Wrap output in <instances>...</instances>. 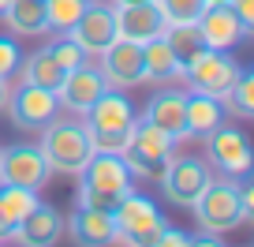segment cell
<instances>
[{"mask_svg": "<svg viewBox=\"0 0 254 247\" xmlns=\"http://www.w3.org/2000/svg\"><path fill=\"white\" fill-rule=\"evenodd\" d=\"M206 165L224 180H247L251 176V139L232 124H217L206 131Z\"/></svg>", "mask_w": 254, "mask_h": 247, "instance_id": "obj_6", "label": "cell"}, {"mask_svg": "<svg viewBox=\"0 0 254 247\" xmlns=\"http://www.w3.org/2000/svg\"><path fill=\"white\" fill-rule=\"evenodd\" d=\"M112 4H142V0H112Z\"/></svg>", "mask_w": 254, "mask_h": 247, "instance_id": "obj_37", "label": "cell"}, {"mask_svg": "<svg viewBox=\"0 0 254 247\" xmlns=\"http://www.w3.org/2000/svg\"><path fill=\"white\" fill-rule=\"evenodd\" d=\"M15 75H19V82H26V86H45V90H53V94L64 82V68L53 60L49 49H34L30 56H23Z\"/></svg>", "mask_w": 254, "mask_h": 247, "instance_id": "obj_21", "label": "cell"}, {"mask_svg": "<svg viewBox=\"0 0 254 247\" xmlns=\"http://www.w3.org/2000/svg\"><path fill=\"white\" fill-rule=\"evenodd\" d=\"M221 105H224V112H232V116L251 120L254 116V75L239 72V79L228 86V94L221 97Z\"/></svg>", "mask_w": 254, "mask_h": 247, "instance_id": "obj_25", "label": "cell"}, {"mask_svg": "<svg viewBox=\"0 0 254 247\" xmlns=\"http://www.w3.org/2000/svg\"><path fill=\"white\" fill-rule=\"evenodd\" d=\"M53 176L45 154H41L38 143H15L0 150V183H15V187H30V191H41Z\"/></svg>", "mask_w": 254, "mask_h": 247, "instance_id": "obj_9", "label": "cell"}, {"mask_svg": "<svg viewBox=\"0 0 254 247\" xmlns=\"http://www.w3.org/2000/svg\"><path fill=\"white\" fill-rule=\"evenodd\" d=\"M64 232H71L75 244H109L112 232H116V225H112V214H105V210H90V206H75V214L64 221Z\"/></svg>", "mask_w": 254, "mask_h": 247, "instance_id": "obj_19", "label": "cell"}, {"mask_svg": "<svg viewBox=\"0 0 254 247\" xmlns=\"http://www.w3.org/2000/svg\"><path fill=\"white\" fill-rule=\"evenodd\" d=\"M79 183L82 187H94V191H109V195H127L135 187V176L127 172L124 158L120 154H109V150H94V158L82 165L79 172Z\"/></svg>", "mask_w": 254, "mask_h": 247, "instance_id": "obj_15", "label": "cell"}, {"mask_svg": "<svg viewBox=\"0 0 254 247\" xmlns=\"http://www.w3.org/2000/svg\"><path fill=\"white\" fill-rule=\"evenodd\" d=\"M97 68H101L105 82L112 90H135L146 82V64H142V45L138 41L116 38L101 56H97Z\"/></svg>", "mask_w": 254, "mask_h": 247, "instance_id": "obj_10", "label": "cell"}, {"mask_svg": "<svg viewBox=\"0 0 254 247\" xmlns=\"http://www.w3.org/2000/svg\"><path fill=\"white\" fill-rule=\"evenodd\" d=\"M105 90H109V82H105L101 68L86 60V64L71 68V72H64V82L56 86V105H60V109H67L71 116H82V112H86L90 105L105 94Z\"/></svg>", "mask_w": 254, "mask_h": 247, "instance_id": "obj_12", "label": "cell"}, {"mask_svg": "<svg viewBox=\"0 0 254 247\" xmlns=\"http://www.w3.org/2000/svg\"><path fill=\"white\" fill-rule=\"evenodd\" d=\"M82 124L90 131V143L94 150H109V154H120L131 139V128H135V109L124 94L116 90H105L86 112H82Z\"/></svg>", "mask_w": 254, "mask_h": 247, "instance_id": "obj_2", "label": "cell"}, {"mask_svg": "<svg viewBox=\"0 0 254 247\" xmlns=\"http://www.w3.org/2000/svg\"><path fill=\"white\" fill-rule=\"evenodd\" d=\"M183 105H187V94L183 90H172V86H161L157 94L146 101L142 116L150 120V124H157L161 131H165L172 143H183L187 135V116H183Z\"/></svg>", "mask_w": 254, "mask_h": 247, "instance_id": "obj_16", "label": "cell"}, {"mask_svg": "<svg viewBox=\"0 0 254 247\" xmlns=\"http://www.w3.org/2000/svg\"><path fill=\"white\" fill-rule=\"evenodd\" d=\"M161 244L187 247V244H190V232H180V229H172V225H165V232H161Z\"/></svg>", "mask_w": 254, "mask_h": 247, "instance_id": "obj_33", "label": "cell"}, {"mask_svg": "<svg viewBox=\"0 0 254 247\" xmlns=\"http://www.w3.org/2000/svg\"><path fill=\"white\" fill-rule=\"evenodd\" d=\"M165 41H168V49L176 53V60H180V64H190L202 49H209L206 38H202V30H198V23H168Z\"/></svg>", "mask_w": 254, "mask_h": 247, "instance_id": "obj_24", "label": "cell"}, {"mask_svg": "<svg viewBox=\"0 0 254 247\" xmlns=\"http://www.w3.org/2000/svg\"><path fill=\"white\" fill-rule=\"evenodd\" d=\"M4 23L11 34H23V38H38L49 30L45 23V0H11L8 11H4Z\"/></svg>", "mask_w": 254, "mask_h": 247, "instance_id": "obj_23", "label": "cell"}, {"mask_svg": "<svg viewBox=\"0 0 254 247\" xmlns=\"http://www.w3.org/2000/svg\"><path fill=\"white\" fill-rule=\"evenodd\" d=\"M67 34L86 49V56H101L105 49L116 41V11H112L109 4H101V0H90L86 11L79 15V23Z\"/></svg>", "mask_w": 254, "mask_h": 247, "instance_id": "obj_13", "label": "cell"}, {"mask_svg": "<svg viewBox=\"0 0 254 247\" xmlns=\"http://www.w3.org/2000/svg\"><path fill=\"white\" fill-rule=\"evenodd\" d=\"M142 64H146V82H153V86H172L176 79H183V64L168 49L165 34L142 45Z\"/></svg>", "mask_w": 254, "mask_h": 247, "instance_id": "obj_20", "label": "cell"}, {"mask_svg": "<svg viewBox=\"0 0 254 247\" xmlns=\"http://www.w3.org/2000/svg\"><path fill=\"white\" fill-rule=\"evenodd\" d=\"M198 30H202V38H206L209 49H224V53H232L236 45H243L247 34H251L228 4H209V8L198 15Z\"/></svg>", "mask_w": 254, "mask_h": 247, "instance_id": "obj_17", "label": "cell"}, {"mask_svg": "<svg viewBox=\"0 0 254 247\" xmlns=\"http://www.w3.org/2000/svg\"><path fill=\"white\" fill-rule=\"evenodd\" d=\"M209 4H228V0H206V8H209Z\"/></svg>", "mask_w": 254, "mask_h": 247, "instance_id": "obj_38", "label": "cell"}, {"mask_svg": "<svg viewBox=\"0 0 254 247\" xmlns=\"http://www.w3.org/2000/svg\"><path fill=\"white\" fill-rule=\"evenodd\" d=\"M11 232H15V217L0 206V244H4V240H11Z\"/></svg>", "mask_w": 254, "mask_h": 247, "instance_id": "obj_34", "label": "cell"}, {"mask_svg": "<svg viewBox=\"0 0 254 247\" xmlns=\"http://www.w3.org/2000/svg\"><path fill=\"white\" fill-rule=\"evenodd\" d=\"M153 4L165 23H198V15L206 11V0H153Z\"/></svg>", "mask_w": 254, "mask_h": 247, "instance_id": "obj_29", "label": "cell"}, {"mask_svg": "<svg viewBox=\"0 0 254 247\" xmlns=\"http://www.w3.org/2000/svg\"><path fill=\"white\" fill-rule=\"evenodd\" d=\"M41 154H45L49 168L64 176H79L82 165L94 158V143H90V131L82 120L75 116H53L41 128Z\"/></svg>", "mask_w": 254, "mask_h": 247, "instance_id": "obj_1", "label": "cell"}, {"mask_svg": "<svg viewBox=\"0 0 254 247\" xmlns=\"http://www.w3.org/2000/svg\"><path fill=\"white\" fill-rule=\"evenodd\" d=\"M60 236H64V214L56 206H49V202H41V199H38V206H34L30 214L19 217L15 232H11V240H15V244H26V247L56 244Z\"/></svg>", "mask_w": 254, "mask_h": 247, "instance_id": "obj_18", "label": "cell"}, {"mask_svg": "<svg viewBox=\"0 0 254 247\" xmlns=\"http://www.w3.org/2000/svg\"><path fill=\"white\" fill-rule=\"evenodd\" d=\"M112 11H116V38L146 45V41L161 38L168 30L165 15L157 11L153 0H142V4H112Z\"/></svg>", "mask_w": 254, "mask_h": 247, "instance_id": "obj_14", "label": "cell"}, {"mask_svg": "<svg viewBox=\"0 0 254 247\" xmlns=\"http://www.w3.org/2000/svg\"><path fill=\"white\" fill-rule=\"evenodd\" d=\"M228 8L239 15V23H243L247 30H254V0H228Z\"/></svg>", "mask_w": 254, "mask_h": 247, "instance_id": "obj_31", "label": "cell"}, {"mask_svg": "<svg viewBox=\"0 0 254 247\" xmlns=\"http://www.w3.org/2000/svg\"><path fill=\"white\" fill-rule=\"evenodd\" d=\"M190 210H194L198 229L209 236H224V232H236L239 225H247L243 202H239V180H224V176H213Z\"/></svg>", "mask_w": 254, "mask_h": 247, "instance_id": "obj_4", "label": "cell"}, {"mask_svg": "<svg viewBox=\"0 0 254 247\" xmlns=\"http://www.w3.org/2000/svg\"><path fill=\"white\" fill-rule=\"evenodd\" d=\"M183 116H187V135H206L217 124H224V105H221V97L190 90L187 105H183Z\"/></svg>", "mask_w": 254, "mask_h": 247, "instance_id": "obj_22", "label": "cell"}, {"mask_svg": "<svg viewBox=\"0 0 254 247\" xmlns=\"http://www.w3.org/2000/svg\"><path fill=\"white\" fill-rule=\"evenodd\" d=\"M90 0H45V23L49 30H71L75 23H79V15L86 11Z\"/></svg>", "mask_w": 254, "mask_h": 247, "instance_id": "obj_26", "label": "cell"}, {"mask_svg": "<svg viewBox=\"0 0 254 247\" xmlns=\"http://www.w3.org/2000/svg\"><path fill=\"white\" fill-rule=\"evenodd\" d=\"M0 206L8 210V214L15 217V225H19V217L30 214V210L38 206V191H30V187H15V183H0Z\"/></svg>", "mask_w": 254, "mask_h": 247, "instance_id": "obj_28", "label": "cell"}, {"mask_svg": "<svg viewBox=\"0 0 254 247\" xmlns=\"http://www.w3.org/2000/svg\"><path fill=\"white\" fill-rule=\"evenodd\" d=\"M8 4H11V0H0V19H4V11H8Z\"/></svg>", "mask_w": 254, "mask_h": 247, "instance_id": "obj_36", "label": "cell"}, {"mask_svg": "<svg viewBox=\"0 0 254 247\" xmlns=\"http://www.w3.org/2000/svg\"><path fill=\"white\" fill-rule=\"evenodd\" d=\"M8 97H11V86H8V79H0V112L8 109Z\"/></svg>", "mask_w": 254, "mask_h": 247, "instance_id": "obj_35", "label": "cell"}, {"mask_svg": "<svg viewBox=\"0 0 254 247\" xmlns=\"http://www.w3.org/2000/svg\"><path fill=\"white\" fill-rule=\"evenodd\" d=\"M239 72H243V68H239L224 49H202L190 64H183L187 86L198 90V94H209V97H224L228 86L239 79Z\"/></svg>", "mask_w": 254, "mask_h": 247, "instance_id": "obj_8", "label": "cell"}, {"mask_svg": "<svg viewBox=\"0 0 254 247\" xmlns=\"http://www.w3.org/2000/svg\"><path fill=\"white\" fill-rule=\"evenodd\" d=\"M19 60H23L19 45L11 38H0V79H11L19 72Z\"/></svg>", "mask_w": 254, "mask_h": 247, "instance_id": "obj_30", "label": "cell"}, {"mask_svg": "<svg viewBox=\"0 0 254 247\" xmlns=\"http://www.w3.org/2000/svg\"><path fill=\"white\" fill-rule=\"evenodd\" d=\"M4 112L11 116V128H19V131H41L49 120L60 112V105H56V94H53V90L19 82V86L11 90L8 109H4Z\"/></svg>", "mask_w": 254, "mask_h": 247, "instance_id": "obj_11", "label": "cell"}, {"mask_svg": "<svg viewBox=\"0 0 254 247\" xmlns=\"http://www.w3.org/2000/svg\"><path fill=\"white\" fill-rule=\"evenodd\" d=\"M45 49L53 53V60L64 68V72H71V68H79V64H86V60H90L86 49H82V45H79V41H75L67 30H60V34H56V38L49 41Z\"/></svg>", "mask_w": 254, "mask_h": 247, "instance_id": "obj_27", "label": "cell"}, {"mask_svg": "<svg viewBox=\"0 0 254 247\" xmlns=\"http://www.w3.org/2000/svg\"><path fill=\"white\" fill-rule=\"evenodd\" d=\"M112 225H116V232H112L109 244H142V247H153L161 244V232H165V217H161L157 202L146 199V195H138L135 187L124 195V199L116 202V210H112Z\"/></svg>", "mask_w": 254, "mask_h": 247, "instance_id": "obj_5", "label": "cell"}, {"mask_svg": "<svg viewBox=\"0 0 254 247\" xmlns=\"http://www.w3.org/2000/svg\"><path fill=\"white\" fill-rule=\"evenodd\" d=\"M239 202H243V217L254 221V187L247 180H239Z\"/></svg>", "mask_w": 254, "mask_h": 247, "instance_id": "obj_32", "label": "cell"}, {"mask_svg": "<svg viewBox=\"0 0 254 247\" xmlns=\"http://www.w3.org/2000/svg\"><path fill=\"white\" fill-rule=\"evenodd\" d=\"M172 154H176L172 139H168L157 124H150L146 116H135L131 139H127V146L120 150V158H124L127 172L135 176V180H157V176L165 172Z\"/></svg>", "mask_w": 254, "mask_h": 247, "instance_id": "obj_3", "label": "cell"}, {"mask_svg": "<svg viewBox=\"0 0 254 247\" xmlns=\"http://www.w3.org/2000/svg\"><path fill=\"white\" fill-rule=\"evenodd\" d=\"M209 180H213V168H209L202 158H194V154H172L168 165H165V172L157 176L165 199L172 202V206H183V210L194 206V199L206 191Z\"/></svg>", "mask_w": 254, "mask_h": 247, "instance_id": "obj_7", "label": "cell"}]
</instances>
